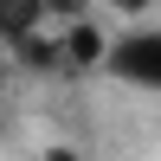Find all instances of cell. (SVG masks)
Returning <instances> with one entry per match:
<instances>
[{"label":"cell","mask_w":161,"mask_h":161,"mask_svg":"<svg viewBox=\"0 0 161 161\" xmlns=\"http://www.w3.org/2000/svg\"><path fill=\"white\" fill-rule=\"evenodd\" d=\"M45 26H52V19H45V7H39V0H0V45L19 52L26 39H39Z\"/></svg>","instance_id":"3957f363"},{"label":"cell","mask_w":161,"mask_h":161,"mask_svg":"<svg viewBox=\"0 0 161 161\" xmlns=\"http://www.w3.org/2000/svg\"><path fill=\"white\" fill-rule=\"evenodd\" d=\"M103 45H110V32H103L90 13H77V19H64V32L52 39V71H64V77L97 71V64H103Z\"/></svg>","instance_id":"7a4b0ae2"},{"label":"cell","mask_w":161,"mask_h":161,"mask_svg":"<svg viewBox=\"0 0 161 161\" xmlns=\"http://www.w3.org/2000/svg\"><path fill=\"white\" fill-rule=\"evenodd\" d=\"M103 77H116V84L129 90H148L161 97V19H129L123 32L103 45Z\"/></svg>","instance_id":"6da1fadb"},{"label":"cell","mask_w":161,"mask_h":161,"mask_svg":"<svg viewBox=\"0 0 161 161\" xmlns=\"http://www.w3.org/2000/svg\"><path fill=\"white\" fill-rule=\"evenodd\" d=\"M0 90H7V52H0Z\"/></svg>","instance_id":"8992f818"},{"label":"cell","mask_w":161,"mask_h":161,"mask_svg":"<svg viewBox=\"0 0 161 161\" xmlns=\"http://www.w3.org/2000/svg\"><path fill=\"white\" fill-rule=\"evenodd\" d=\"M103 7H110L116 19L129 26V19H148V13H155V0H103Z\"/></svg>","instance_id":"277c9868"},{"label":"cell","mask_w":161,"mask_h":161,"mask_svg":"<svg viewBox=\"0 0 161 161\" xmlns=\"http://www.w3.org/2000/svg\"><path fill=\"white\" fill-rule=\"evenodd\" d=\"M39 7H45V19H77V13H90V0H39Z\"/></svg>","instance_id":"5b68a950"}]
</instances>
